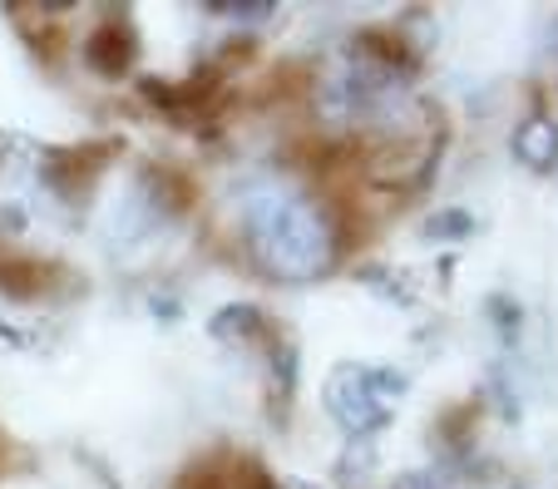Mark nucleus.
<instances>
[{
  "instance_id": "obj_10",
  "label": "nucleus",
  "mask_w": 558,
  "mask_h": 489,
  "mask_svg": "<svg viewBox=\"0 0 558 489\" xmlns=\"http://www.w3.org/2000/svg\"><path fill=\"white\" fill-rule=\"evenodd\" d=\"M396 489H450V475L445 469H411L396 479Z\"/></svg>"
},
{
  "instance_id": "obj_11",
  "label": "nucleus",
  "mask_w": 558,
  "mask_h": 489,
  "mask_svg": "<svg viewBox=\"0 0 558 489\" xmlns=\"http://www.w3.org/2000/svg\"><path fill=\"white\" fill-rule=\"evenodd\" d=\"M148 307H154V317H179V302L173 297H154Z\"/></svg>"
},
{
  "instance_id": "obj_2",
  "label": "nucleus",
  "mask_w": 558,
  "mask_h": 489,
  "mask_svg": "<svg viewBox=\"0 0 558 489\" xmlns=\"http://www.w3.org/2000/svg\"><path fill=\"white\" fill-rule=\"evenodd\" d=\"M405 395V376L390 366H337L327 381V415L351 440H371L396 415Z\"/></svg>"
},
{
  "instance_id": "obj_3",
  "label": "nucleus",
  "mask_w": 558,
  "mask_h": 489,
  "mask_svg": "<svg viewBox=\"0 0 558 489\" xmlns=\"http://www.w3.org/2000/svg\"><path fill=\"white\" fill-rule=\"evenodd\" d=\"M163 208H169V203H163L158 183L154 179H134L114 198V208H109V218H105L114 247H129V243H138V237H148L158 223H163Z\"/></svg>"
},
{
  "instance_id": "obj_7",
  "label": "nucleus",
  "mask_w": 558,
  "mask_h": 489,
  "mask_svg": "<svg viewBox=\"0 0 558 489\" xmlns=\"http://www.w3.org/2000/svg\"><path fill=\"white\" fill-rule=\"evenodd\" d=\"M45 149L31 144L25 134H0V183L21 179V173H40Z\"/></svg>"
},
{
  "instance_id": "obj_13",
  "label": "nucleus",
  "mask_w": 558,
  "mask_h": 489,
  "mask_svg": "<svg viewBox=\"0 0 558 489\" xmlns=\"http://www.w3.org/2000/svg\"><path fill=\"white\" fill-rule=\"evenodd\" d=\"M519 489H524V485H519Z\"/></svg>"
},
{
  "instance_id": "obj_5",
  "label": "nucleus",
  "mask_w": 558,
  "mask_h": 489,
  "mask_svg": "<svg viewBox=\"0 0 558 489\" xmlns=\"http://www.w3.org/2000/svg\"><path fill=\"white\" fill-rule=\"evenodd\" d=\"M514 159L529 163V169H554L558 163V124L554 119L534 114L514 129Z\"/></svg>"
},
{
  "instance_id": "obj_12",
  "label": "nucleus",
  "mask_w": 558,
  "mask_h": 489,
  "mask_svg": "<svg viewBox=\"0 0 558 489\" xmlns=\"http://www.w3.org/2000/svg\"><path fill=\"white\" fill-rule=\"evenodd\" d=\"M0 337H15V331H11V327H5V321H0Z\"/></svg>"
},
{
  "instance_id": "obj_1",
  "label": "nucleus",
  "mask_w": 558,
  "mask_h": 489,
  "mask_svg": "<svg viewBox=\"0 0 558 489\" xmlns=\"http://www.w3.org/2000/svg\"><path fill=\"white\" fill-rule=\"evenodd\" d=\"M253 262L277 282H316L337 262V223L302 193H257L243 213Z\"/></svg>"
},
{
  "instance_id": "obj_8",
  "label": "nucleus",
  "mask_w": 558,
  "mask_h": 489,
  "mask_svg": "<svg viewBox=\"0 0 558 489\" xmlns=\"http://www.w3.org/2000/svg\"><path fill=\"white\" fill-rule=\"evenodd\" d=\"M208 11L228 15V21H238V25H263V21H272L277 15V5L272 0H213Z\"/></svg>"
},
{
  "instance_id": "obj_9",
  "label": "nucleus",
  "mask_w": 558,
  "mask_h": 489,
  "mask_svg": "<svg viewBox=\"0 0 558 489\" xmlns=\"http://www.w3.org/2000/svg\"><path fill=\"white\" fill-rule=\"evenodd\" d=\"M474 233V218L460 213V208H445V213L425 218V237H435V243H454V237H470Z\"/></svg>"
},
{
  "instance_id": "obj_6",
  "label": "nucleus",
  "mask_w": 558,
  "mask_h": 489,
  "mask_svg": "<svg viewBox=\"0 0 558 489\" xmlns=\"http://www.w3.org/2000/svg\"><path fill=\"white\" fill-rule=\"evenodd\" d=\"M208 331L218 341H243V346H247V341H263L267 337V321H263V311L247 307V302H228V307L213 311Z\"/></svg>"
},
{
  "instance_id": "obj_4",
  "label": "nucleus",
  "mask_w": 558,
  "mask_h": 489,
  "mask_svg": "<svg viewBox=\"0 0 558 489\" xmlns=\"http://www.w3.org/2000/svg\"><path fill=\"white\" fill-rule=\"evenodd\" d=\"M129 60H134V40H129V30H119L114 21L99 25V30L85 40V64L99 70V75H109V80L124 75Z\"/></svg>"
}]
</instances>
